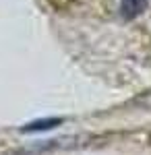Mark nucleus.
Listing matches in <instances>:
<instances>
[{
	"instance_id": "nucleus-1",
	"label": "nucleus",
	"mask_w": 151,
	"mask_h": 155,
	"mask_svg": "<svg viewBox=\"0 0 151 155\" xmlns=\"http://www.w3.org/2000/svg\"><path fill=\"white\" fill-rule=\"evenodd\" d=\"M147 11V0H120V12L124 19H135Z\"/></svg>"
},
{
	"instance_id": "nucleus-2",
	"label": "nucleus",
	"mask_w": 151,
	"mask_h": 155,
	"mask_svg": "<svg viewBox=\"0 0 151 155\" xmlns=\"http://www.w3.org/2000/svg\"><path fill=\"white\" fill-rule=\"evenodd\" d=\"M58 124H62V118H46V120H35L29 122L23 128V132H37V130H48V128H56Z\"/></svg>"
}]
</instances>
